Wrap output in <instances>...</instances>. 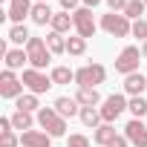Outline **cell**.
I'll return each mask as SVG.
<instances>
[{"label": "cell", "instance_id": "1", "mask_svg": "<svg viewBox=\"0 0 147 147\" xmlns=\"http://www.w3.org/2000/svg\"><path fill=\"white\" fill-rule=\"evenodd\" d=\"M38 124H40L43 133H49L52 138H58V136L66 133V118L58 115L55 107H40V110H38Z\"/></svg>", "mask_w": 147, "mask_h": 147}, {"label": "cell", "instance_id": "2", "mask_svg": "<svg viewBox=\"0 0 147 147\" xmlns=\"http://www.w3.org/2000/svg\"><path fill=\"white\" fill-rule=\"evenodd\" d=\"M101 29L113 38H127L133 35V23L130 18H124L121 12H110V15H101Z\"/></svg>", "mask_w": 147, "mask_h": 147}, {"label": "cell", "instance_id": "3", "mask_svg": "<svg viewBox=\"0 0 147 147\" xmlns=\"http://www.w3.org/2000/svg\"><path fill=\"white\" fill-rule=\"evenodd\" d=\"M26 55H29V63H32V69H46V63L52 61V52H49V46H46V40L43 38H29V43H26Z\"/></svg>", "mask_w": 147, "mask_h": 147}, {"label": "cell", "instance_id": "4", "mask_svg": "<svg viewBox=\"0 0 147 147\" xmlns=\"http://www.w3.org/2000/svg\"><path fill=\"white\" fill-rule=\"evenodd\" d=\"M141 49L138 46H124L115 58V72H121V75H133V72H138V63H141Z\"/></svg>", "mask_w": 147, "mask_h": 147}, {"label": "cell", "instance_id": "5", "mask_svg": "<svg viewBox=\"0 0 147 147\" xmlns=\"http://www.w3.org/2000/svg\"><path fill=\"white\" fill-rule=\"evenodd\" d=\"M104 78H107V69L101 66V63H84L81 69H75V84L78 87H98V84H104Z\"/></svg>", "mask_w": 147, "mask_h": 147}, {"label": "cell", "instance_id": "6", "mask_svg": "<svg viewBox=\"0 0 147 147\" xmlns=\"http://www.w3.org/2000/svg\"><path fill=\"white\" fill-rule=\"evenodd\" d=\"M23 87L29 90V92H35V95H43V92H49V87H55L52 84V78L46 75V72H40V69H23Z\"/></svg>", "mask_w": 147, "mask_h": 147}, {"label": "cell", "instance_id": "7", "mask_svg": "<svg viewBox=\"0 0 147 147\" xmlns=\"http://www.w3.org/2000/svg\"><path fill=\"white\" fill-rule=\"evenodd\" d=\"M72 20H75V32L87 40V38H92L95 35V18H92V9H87V6H81V9H75L72 12Z\"/></svg>", "mask_w": 147, "mask_h": 147}, {"label": "cell", "instance_id": "8", "mask_svg": "<svg viewBox=\"0 0 147 147\" xmlns=\"http://www.w3.org/2000/svg\"><path fill=\"white\" fill-rule=\"evenodd\" d=\"M0 95H3V98H20L23 95V78H18L15 75V72L12 69H3V75H0Z\"/></svg>", "mask_w": 147, "mask_h": 147}, {"label": "cell", "instance_id": "9", "mask_svg": "<svg viewBox=\"0 0 147 147\" xmlns=\"http://www.w3.org/2000/svg\"><path fill=\"white\" fill-rule=\"evenodd\" d=\"M127 104H130V101H127L124 95H118V92H115V95H107L104 104H101V118H104V124H113V121L127 110Z\"/></svg>", "mask_w": 147, "mask_h": 147}, {"label": "cell", "instance_id": "10", "mask_svg": "<svg viewBox=\"0 0 147 147\" xmlns=\"http://www.w3.org/2000/svg\"><path fill=\"white\" fill-rule=\"evenodd\" d=\"M124 136L133 147H147V127L141 124V118H130L124 127Z\"/></svg>", "mask_w": 147, "mask_h": 147}, {"label": "cell", "instance_id": "11", "mask_svg": "<svg viewBox=\"0 0 147 147\" xmlns=\"http://www.w3.org/2000/svg\"><path fill=\"white\" fill-rule=\"evenodd\" d=\"M32 0H9V9H6V18L12 20V26L15 23H23V18L26 15H32Z\"/></svg>", "mask_w": 147, "mask_h": 147}, {"label": "cell", "instance_id": "12", "mask_svg": "<svg viewBox=\"0 0 147 147\" xmlns=\"http://www.w3.org/2000/svg\"><path fill=\"white\" fill-rule=\"evenodd\" d=\"M20 147H52V136L43 130H26L20 136Z\"/></svg>", "mask_w": 147, "mask_h": 147}, {"label": "cell", "instance_id": "13", "mask_svg": "<svg viewBox=\"0 0 147 147\" xmlns=\"http://www.w3.org/2000/svg\"><path fill=\"white\" fill-rule=\"evenodd\" d=\"M55 110H58V115H63V118H72V115H81V104L75 101V98H66V95H61V98H55V104H52Z\"/></svg>", "mask_w": 147, "mask_h": 147}, {"label": "cell", "instance_id": "14", "mask_svg": "<svg viewBox=\"0 0 147 147\" xmlns=\"http://www.w3.org/2000/svg\"><path fill=\"white\" fill-rule=\"evenodd\" d=\"M144 90H147V78L141 75V72H133V75L124 78V92H127V95L136 98V95H141Z\"/></svg>", "mask_w": 147, "mask_h": 147}, {"label": "cell", "instance_id": "15", "mask_svg": "<svg viewBox=\"0 0 147 147\" xmlns=\"http://www.w3.org/2000/svg\"><path fill=\"white\" fill-rule=\"evenodd\" d=\"M3 58H6V69H23V63H29V55H26V49H6L3 52Z\"/></svg>", "mask_w": 147, "mask_h": 147}, {"label": "cell", "instance_id": "16", "mask_svg": "<svg viewBox=\"0 0 147 147\" xmlns=\"http://www.w3.org/2000/svg\"><path fill=\"white\" fill-rule=\"evenodd\" d=\"M52 32H58V35H63V32H69V29H75V20H72V15L69 12H55V18H52Z\"/></svg>", "mask_w": 147, "mask_h": 147}, {"label": "cell", "instance_id": "17", "mask_svg": "<svg viewBox=\"0 0 147 147\" xmlns=\"http://www.w3.org/2000/svg\"><path fill=\"white\" fill-rule=\"evenodd\" d=\"M32 23H38V26H46V23H52V18H55V12L49 9V3H35L32 6Z\"/></svg>", "mask_w": 147, "mask_h": 147}, {"label": "cell", "instance_id": "18", "mask_svg": "<svg viewBox=\"0 0 147 147\" xmlns=\"http://www.w3.org/2000/svg\"><path fill=\"white\" fill-rule=\"evenodd\" d=\"M81 124L84 127H90V130H98L101 124H104V118H101V110H95V107H81Z\"/></svg>", "mask_w": 147, "mask_h": 147}, {"label": "cell", "instance_id": "19", "mask_svg": "<svg viewBox=\"0 0 147 147\" xmlns=\"http://www.w3.org/2000/svg\"><path fill=\"white\" fill-rule=\"evenodd\" d=\"M92 138H95V144H101V147H110V144L118 138V133H115V127H113V124H101V127L92 133Z\"/></svg>", "mask_w": 147, "mask_h": 147}, {"label": "cell", "instance_id": "20", "mask_svg": "<svg viewBox=\"0 0 147 147\" xmlns=\"http://www.w3.org/2000/svg\"><path fill=\"white\" fill-rule=\"evenodd\" d=\"M75 101H78L81 107H95V104L101 101V95H98V90H92V87H78Z\"/></svg>", "mask_w": 147, "mask_h": 147}, {"label": "cell", "instance_id": "21", "mask_svg": "<svg viewBox=\"0 0 147 147\" xmlns=\"http://www.w3.org/2000/svg\"><path fill=\"white\" fill-rule=\"evenodd\" d=\"M32 124H35V118H32V113H23V110H15V115H12V127L15 130H32Z\"/></svg>", "mask_w": 147, "mask_h": 147}, {"label": "cell", "instance_id": "22", "mask_svg": "<svg viewBox=\"0 0 147 147\" xmlns=\"http://www.w3.org/2000/svg\"><path fill=\"white\" fill-rule=\"evenodd\" d=\"M49 78H52V84H69V81H75V72L69 66H55L49 72Z\"/></svg>", "mask_w": 147, "mask_h": 147}, {"label": "cell", "instance_id": "23", "mask_svg": "<svg viewBox=\"0 0 147 147\" xmlns=\"http://www.w3.org/2000/svg\"><path fill=\"white\" fill-rule=\"evenodd\" d=\"M29 29L23 26V23H15L12 29H9V35H6V40H12V43H29Z\"/></svg>", "mask_w": 147, "mask_h": 147}, {"label": "cell", "instance_id": "24", "mask_svg": "<svg viewBox=\"0 0 147 147\" xmlns=\"http://www.w3.org/2000/svg\"><path fill=\"white\" fill-rule=\"evenodd\" d=\"M46 46H49L52 55H63V52H66V40H63V35H58V32H49V35H46Z\"/></svg>", "mask_w": 147, "mask_h": 147}, {"label": "cell", "instance_id": "25", "mask_svg": "<svg viewBox=\"0 0 147 147\" xmlns=\"http://www.w3.org/2000/svg\"><path fill=\"white\" fill-rule=\"evenodd\" d=\"M15 107H18V110H23V113H35V110L40 107V101H38V95H35V92H26V95H20V98L15 101Z\"/></svg>", "mask_w": 147, "mask_h": 147}, {"label": "cell", "instance_id": "26", "mask_svg": "<svg viewBox=\"0 0 147 147\" xmlns=\"http://www.w3.org/2000/svg\"><path fill=\"white\" fill-rule=\"evenodd\" d=\"M127 110L133 113V118H144V115H147V101H144V95H136V98H130Z\"/></svg>", "mask_w": 147, "mask_h": 147}, {"label": "cell", "instance_id": "27", "mask_svg": "<svg viewBox=\"0 0 147 147\" xmlns=\"http://www.w3.org/2000/svg\"><path fill=\"white\" fill-rule=\"evenodd\" d=\"M144 0H130L127 3V9H124V18H130V20H141V15H144Z\"/></svg>", "mask_w": 147, "mask_h": 147}, {"label": "cell", "instance_id": "28", "mask_svg": "<svg viewBox=\"0 0 147 147\" xmlns=\"http://www.w3.org/2000/svg\"><path fill=\"white\" fill-rule=\"evenodd\" d=\"M66 52H69V55H84V52H87V40H84L81 35L69 38V40H66Z\"/></svg>", "mask_w": 147, "mask_h": 147}, {"label": "cell", "instance_id": "29", "mask_svg": "<svg viewBox=\"0 0 147 147\" xmlns=\"http://www.w3.org/2000/svg\"><path fill=\"white\" fill-rule=\"evenodd\" d=\"M20 144V138L15 136V130H3L0 133V147H18Z\"/></svg>", "mask_w": 147, "mask_h": 147}, {"label": "cell", "instance_id": "30", "mask_svg": "<svg viewBox=\"0 0 147 147\" xmlns=\"http://www.w3.org/2000/svg\"><path fill=\"white\" fill-rule=\"evenodd\" d=\"M133 38L147 40V20H144V18H141V20H133Z\"/></svg>", "mask_w": 147, "mask_h": 147}, {"label": "cell", "instance_id": "31", "mask_svg": "<svg viewBox=\"0 0 147 147\" xmlns=\"http://www.w3.org/2000/svg\"><path fill=\"white\" fill-rule=\"evenodd\" d=\"M66 147H90V138L84 133H72L69 141H66Z\"/></svg>", "mask_w": 147, "mask_h": 147}, {"label": "cell", "instance_id": "32", "mask_svg": "<svg viewBox=\"0 0 147 147\" xmlns=\"http://www.w3.org/2000/svg\"><path fill=\"white\" fill-rule=\"evenodd\" d=\"M127 3H130V0H107V6H110V12H121V15H124Z\"/></svg>", "mask_w": 147, "mask_h": 147}, {"label": "cell", "instance_id": "33", "mask_svg": "<svg viewBox=\"0 0 147 147\" xmlns=\"http://www.w3.org/2000/svg\"><path fill=\"white\" fill-rule=\"evenodd\" d=\"M78 3H81V0H61V9L63 12H75V9H81Z\"/></svg>", "mask_w": 147, "mask_h": 147}, {"label": "cell", "instance_id": "34", "mask_svg": "<svg viewBox=\"0 0 147 147\" xmlns=\"http://www.w3.org/2000/svg\"><path fill=\"white\" fill-rule=\"evenodd\" d=\"M110 147H130V141H127V136H118V138H115Z\"/></svg>", "mask_w": 147, "mask_h": 147}, {"label": "cell", "instance_id": "35", "mask_svg": "<svg viewBox=\"0 0 147 147\" xmlns=\"http://www.w3.org/2000/svg\"><path fill=\"white\" fill-rule=\"evenodd\" d=\"M81 3H84L87 9H95V6H101V3H104V0H81Z\"/></svg>", "mask_w": 147, "mask_h": 147}, {"label": "cell", "instance_id": "36", "mask_svg": "<svg viewBox=\"0 0 147 147\" xmlns=\"http://www.w3.org/2000/svg\"><path fill=\"white\" fill-rule=\"evenodd\" d=\"M141 55H144V58H147V40H144V43H141Z\"/></svg>", "mask_w": 147, "mask_h": 147}, {"label": "cell", "instance_id": "37", "mask_svg": "<svg viewBox=\"0 0 147 147\" xmlns=\"http://www.w3.org/2000/svg\"><path fill=\"white\" fill-rule=\"evenodd\" d=\"M38 3H46V0H38Z\"/></svg>", "mask_w": 147, "mask_h": 147}, {"label": "cell", "instance_id": "38", "mask_svg": "<svg viewBox=\"0 0 147 147\" xmlns=\"http://www.w3.org/2000/svg\"><path fill=\"white\" fill-rule=\"evenodd\" d=\"M144 6H147V0H144Z\"/></svg>", "mask_w": 147, "mask_h": 147}]
</instances>
